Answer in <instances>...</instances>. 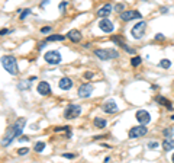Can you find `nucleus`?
Listing matches in <instances>:
<instances>
[{"instance_id":"nucleus-1","label":"nucleus","mask_w":174,"mask_h":163,"mask_svg":"<svg viewBox=\"0 0 174 163\" xmlns=\"http://www.w3.org/2000/svg\"><path fill=\"white\" fill-rule=\"evenodd\" d=\"M25 124H26V119L25 118H19L16 121V122L13 124V125H10L9 128H7V131H6L5 137H3V141H2V146H9L12 141L15 140L16 137H19V135L22 134V131H23V127H25Z\"/></svg>"},{"instance_id":"nucleus-2","label":"nucleus","mask_w":174,"mask_h":163,"mask_svg":"<svg viewBox=\"0 0 174 163\" xmlns=\"http://www.w3.org/2000/svg\"><path fill=\"white\" fill-rule=\"evenodd\" d=\"M2 66H3V68H5L9 74H12V76L17 74V72H19L16 58H15L13 56H3L2 57Z\"/></svg>"},{"instance_id":"nucleus-3","label":"nucleus","mask_w":174,"mask_h":163,"mask_svg":"<svg viewBox=\"0 0 174 163\" xmlns=\"http://www.w3.org/2000/svg\"><path fill=\"white\" fill-rule=\"evenodd\" d=\"M147 29V22H138L136 25H134V28L130 29V37L134 40H141Z\"/></svg>"},{"instance_id":"nucleus-4","label":"nucleus","mask_w":174,"mask_h":163,"mask_svg":"<svg viewBox=\"0 0 174 163\" xmlns=\"http://www.w3.org/2000/svg\"><path fill=\"white\" fill-rule=\"evenodd\" d=\"M80 112H81V108L78 107V105H76V103H70V105H67V108H65V111H64V118L74 119L80 115Z\"/></svg>"},{"instance_id":"nucleus-5","label":"nucleus","mask_w":174,"mask_h":163,"mask_svg":"<svg viewBox=\"0 0 174 163\" xmlns=\"http://www.w3.org/2000/svg\"><path fill=\"white\" fill-rule=\"evenodd\" d=\"M94 54L100 60H109V58H118L119 52L115 50H94Z\"/></svg>"},{"instance_id":"nucleus-6","label":"nucleus","mask_w":174,"mask_h":163,"mask_svg":"<svg viewBox=\"0 0 174 163\" xmlns=\"http://www.w3.org/2000/svg\"><path fill=\"white\" fill-rule=\"evenodd\" d=\"M147 133H148V128L145 127V124L138 125V127H132L129 130V138H139V137H144Z\"/></svg>"},{"instance_id":"nucleus-7","label":"nucleus","mask_w":174,"mask_h":163,"mask_svg":"<svg viewBox=\"0 0 174 163\" xmlns=\"http://www.w3.org/2000/svg\"><path fill=\"white\" fill-rule=\"evenodd\" d=\"M44 58H45V61L48 63V64H60L61 63V56H60V52L58 51H48L45 56H44Z\"/></svg>"},{"instance_id":"nucleus-8","label":"nucleus","mask_w":174,"mask_h":163,"mask_svg":"<svg viewBox=\"0 0 174 163\" xmlns=\"http://www.w3.org/2000/svg\"><path fill=\"white\" fill-rule=\"evenodd\" d=\"M142 15L141 12L138 10H125V12H120V19L123 22H129L132 19H141Z\"/></svg>"},{"instance_id":"nucleus-9","label":"nucleus","mask_w":174,"mask_h":163,"mask_svg":"<svg viewBox=\"0 0 174 163\" xmlns=\"http://www.w3.org/2000/svg\"><path fill=\"white\" fill-rule=\"evenodd\" d=\"M92 92H93V86L90 83H83L78 90H77V95L78 98H83V99H86L89 96H92Z\"/></svg>"},{"instance_id":"nucleus-10","label":"nucleus","mask_w":174,"mask_h":163,"mask_svg":"<svg viewBox=\"0 0 174 163\" xmlns=\"http://www.w3.org/2000/svg\"><path fill=\"white\" fill-rule=\"evenodd\" d=\"M99 28L102 29L103 32H108V34H110V32H113L115 25H113V22H112L110 19H108V17H103L102 21H99Z\"/></svg>"},{"instance_id":"nucleus-11","label":"nucleus","mask_w":174,"mask_h":163,"mask_svg":"<svg viewBox=\"0 0 174 163\" xmlns=\"http://www.w3.org/2000/svg\"><path fill=\"white\" fill-rule=\"evenodd\" d=\"M135 118L141 124H145V125H147V124L151 121V115H149V112L145 111V109H139V111H136Z\"/></svg>"},{"instance_id":"nucleus-12","label":"nucleus","mask_w":174,"mask_h":163,"mask_svg":"<svg viewBox=\"0 0 174 163\" xmlns=\"http://www.w3.org/2000/svg\"><path fill=\"white\" fill-rule=\"evenodd\" d=\"M102 109H103L106 114H113L118 111V105H116V102H115L113 99H108V101L102 105Z\"/></svg>"},{"instance_id":"nucleus-13","label":"nucleus","mask_w":174,"mask_h":163,"mask_svg":"<svg viewBox=\"0 0 174 163\" xmlns=\"http://www.w3.org/2000/svg\"><path fill=\"white\" fill-rule=\"evenodd\" d=\"M36 90H38V93L41 96H47L51 93V86H49L48 82H39Z\"/></svg>"},{"instance_id":"nucleus-14","label":"nucleus","mask_w":174,"mask_h":163,"mask_svg":"<svg viewBox=\"0 0 174 163\" xmlns=\"http://www.w3.org/2000/svg\"><path fill=\"white\" fill-rule=\"evenodd\" d=\"M113 10V6L110 5V3H108V5L102 6L100 9L97 10V16L99 17H108L109 15H110V12Z\"/></svg>"},{"instance_id":"nucleus-15","label":"nucleus","mask_w":174,"mask_h":163,"mask_svg":"<svg viewBox=\"0 0 174 163\" xmlns=\"http://www.w3.org/2000/svg\"><path fill=\"white\" fill-rule=\"evenodd\" d=\"M58 86H60V89L62 90H68L73 87V80L70 77H62V79L58 82Z\"/></svg>"},{"instance_id":"nucleus-16","label":"nucleus","mask_w":174,"mask_h":163,"mask_svg":"<svg viewBox=\"0 0 174 163\" xmlns=\"http://www.w3.org/2000/svg\"><path fill=\"white\" fill-rule=\"evenodd\" d=\"M67 37H68L73 42H80V41H81V34H80V31H77V29L70 31V32L67 34Z\"/></svg>"},{"instance_id":"nucleus-17","label":"nucleus","mask_w":174,"mask_h":163,"mask_svg":"<svg viewBox=\"0 0 174 163\" xmlns=\"http://www.w3.org/2000/svg\"><path fill=\"white\" fill-rule=\"evenodd\" d=\"M163 149L165 150V152L173 150L174 149V140H171V138H165V140L163 141Z\"/></svg>"},{"instance_id":"nucleus-18","label":"nucleus","mask_w":174,"mask_h":163,"mask_svg":"<svg viewBox=\"0 0 174 163\" xmlns=\"http://www.w3.org/2000/svg\"><path fill=\"white\" fill-rule=\"evenodd\" d=\"M157 102H160L161 105H164V107H167L168 109H173V105H171V102L168 101V99H165L164 96H157Z\"/></svg>"},{"instance_id":"nucleus-19","label":"nucleus","mask_w":174,"mask_h":163,"mask_svg":"<svg viewBox=\"0 0 174 163\" xmlns=\"http://www.w3.org/2000/svg\"><path fill=\"white\" fill-rule=\"evenodd\" d=\"M31 82H32L31 79L21 82V83L17 84V89H19V90H26V89H29V87H31Z\"/></svg>"},{"instance_id":"nucleus-20","label":"nucleus","mask_w":174,"mask_h":163,"mask_svg":"<svg viewBox=\"0 0 174 163\" xmlns=\"http://www.w3.org/2000/svg\"><path fill=\"white\" fill-rule=\"evenodd\" d=\"M106 119H103V118H94V127L96 128H104L106 127Z\"/></svg>"},{"instance_id":"nucleus-21","label":"nucleus","mask_w":174,"mask_h":163,"mask_svg":"<svg viewBox=\"0 0 174 163\" xmlns=\"http://www.w3.org/2000/svg\"><path fill=\"white\" fill-rule=\"evenodd\" d=\"M44 149H45V143H44V141H38V143H35V146H33V150L36 153L44 152Z\"/></svg>"},{"instance_id":"nucleus-22","label":"nucleus","mask_w":174,"mask_h":163,"mask_svg":"<svg viewBox=\"0 0 174 163\" xmlns=\"http://www.w3.org/2000/svg\"><path fill=\"white\" fill-rule=\"evenodd\" d=\"M64 40H65L64 35H49L47 38V41H64Z\"/></svg>"},{"instance_id":"nucleus-23","label":"nucleus","mask_w":174,"mask_h":163,"mask_svg":"<svg viewBox=\"0 0 174 163\" xmlns=\"http://www.w3.org/2000/svg\"><path fill=\"white\" fill-rule=\"evenodd\" d=\"M160 66H161L163 68H170V67H171V61L167 60V58H163V60L160 61Z\"/></svg>"},{"instance_id":"nucleus-24","label":"nucleus","mask_w":174,"mask_h":163,"mask_svg":"<svg viewBox=\"0 0 174 163\" xmlns=\"http://www.w3.org/2000/svg\"><path fill=\"white\" fill-rule=\"evenodd\" d=\"M141 61H142V58L136 56V57H134V58L130 60V64H132L134 67H136V66H139V64H141Z\"/></svg>"},{"instance_id":"nucleus-25","label":"nucleus","mask_w":174,"mask_h":163,"mask_svg":"<svg viewBox=\"0 0 174 163\" xmlns=\"http://www.w3.org/2000/svg\"><path fill=\"white\" fill-rule=\"evenodd\" d=\"M163 134L165 138H171V135H173V128H165L163 131Z\"/></svg>"},{"instance_id":"nucleus-26","label":"nucleus","mask_w":174,"mask_h":163,"mask_svg":"<svg viewBox=\"0 0 174 163\" xmlns=\"http://www.w3.org/2000/svg\"><path fill=\"white\" fill-rule=\"evenodd\" d=\"M120 47H122V48H123L125 51L130 52V54H135V50H134V48H130V47H128V45H126L125 42H122V44H120Z\"/></svg>"},{"instance_id":"nucleus-27","label":"nucleus","mask_w":174,"mask_h":163,"mask_svg":"<svg viewBox=\"0 0 174 163\" xmlns=\"http://www.w3.org/2000/svg\"><path fill=\"white\" fill-rule=\"evenodd\" d=\"M28 153H29V149H28V147H22V149L17 150V154H21V156H25Z\"/></svg>"},{"instance_id":"nucleus-28","label":"nucleus","mask_w":174,"mask_h":163,"mask_svg":"<svg viewBox=\"0 0 174 163\" xmlns=\"http://www.w3.org/2000/svg\"><path fill=\"white\" fill-rule=\"evenodd\" d=\"M29 13H31V9H23V12L21 13V21H23V19H25Z\"/></svg>"},{"instance_id":"nucleus-29","label":"nucleus","mask_w":174,"mask_h":163,"mask_svg":"<svg viewBox=\"0 0 174 163\" xmlns=\"http://www.w3.org/2000/svg\"><path fill=\"white\" fill-rule=\"evenodd\" d=\"M113 9H115V10H116V12H122V10H123V9H125V6H123V3H118V5L115 6Z\"/></svg>"},{"instance_id":"nucleus-30","label":"nucleus","mask_w":174,"mask_h":163,"mask_svg":"<svg viewBox=\"0 0 174 163\" xmlns=\"http://www.w3.org/2000/svg\"><path fill=\"white\" fill-rule=\"evenodd\" d=\"M158 147V141H149L148 143V149H157Z\"/></svg>"},{"instance_id":"nucleus-31","label":"nucleus","mask_w":174,"mask_h":163,"mask_svg":"<svg viewBox=\"0 0 174 163\" xmlns=\"http://www.w3.org/2000/svg\"><path fill=\"white\" fill-rule=\"evenodd\" d=\"M65 7H67V2H61L60 5H58V9H60V12H64Z\"/></svg>"},{"instance_id":"nucleus-32","label":"nucleus","mask_w":174,"mask_h":163,"mask_svg":"<svg viewBox=\"0 0 174 163\" xmlns=\"http://www.w3.org/2000/svg\"><path fill=\"white\" fill-rule=\"evenodd\" d=\"M47 32H51V26H44V28H41V34H47Z\"/></svg>"},{"instance_id":"nucleus-33","label":"nucleus","mask_w":174,"mask_h":163,"mask_svg":"<svg viewBox=\"0 0 174 163\" xmlns=\"http://www.w3.org/2000/svg\"><path fill=\"white\" fill-rule=\"evenodd\" d=\"M62 157H65V159H74L76 156H74V154H71V153H64V154H62Z\"/></svg>"},{"instance_id":"nucleus-34","label":"nucleus","mask_w":174,"mask_h":163,"mask_svg":"<svg viewBox=\"0 0 174 163\" xmlns=\"http://www.w3.org/2000/svg\"><path fill=\"white\" fill-rule=\"evenodd\" d=\"M9 32H12L10 29H2V32H0V35H7Z\"/></svg>"},{"instance_id":"nucleus-35","label":"nucleus","mask_w":174,"mask_h":163,"mask_svg":"<svg viewBox=\"0 0 174 163\" xmlns=\"http://www.w3.org/2000/svg\"><path fill=\"white\" fill-rule=\"evenodd\" d=\"M84 77H86V79H92L93 73H84Z\"/></svg>"},{"instance_id":"nucleus-36","label":"nucleus","mask_w":174,"mask_h":163,"mask_svg":"<svg viewBox=\"0 0 174 163\" xmlns=\"http://www.w3.org/2000/svg\"><path fill=\"white\" fill-rule=\"evenodd\" d=\"M155 40H164V35L157 34V35H155Z\"/></svg>"},{"instance_id":"nucleus-37","label":"nucleus","mask_w":174,"mask_h":163,"mask_svg":"<svg viewBox=\"0 0 174 163\" xmlns=\"http://www.w3.org/2000/svg\"><path fill=\"white\" fill-rule=\"evenodd\" d=\"M45 48V42H41V44L38 45V50H44Z\"/></svg>"},{"instance_id":"nucleus-38","label":"nucleus","mask_w":174,"mask_h":163,"mask_svg":"<svg viewBox=\"0 0 174 163\" xmlns=\"http://www.w3.org/2000/svg\"><path fill=\"white\" fill-rule=\"evenodd\" d=\"M19 140H22V141H29V137H25V135H23V137H21Z\"/></svg>"},{"instance_id":"nucleus-39","label":"nucleus","mask_w":174,"mask_h":163,"mask_svg":"<svg viewBox=\"0 0 174 163\" xmlns=\"http://www.w3.org/2000/svg\"><path fill=\"white\" fill-rule=\"evenodd\" d=\"M167 12H168L167 7H161V13H167Z\"/></svg>"},{"instance_id":"nucleus-40","label":"nucleus","mask_w":174,"mask_h":163,"mask_svg":"<svg viewBox=\"0 0 174 163\" xmlns=\"http://www.w3.org/2000/svg\"><path fill=\"white\" fill-rule=\"evenodd\" d=\"M48 2H49V0H44V2H42V5H41V6H45L47 3H48Z\"/></svg>"},{"instance_id":"nucleus-41","label":"nucleus","mask_w":174,"mask_h":163,"mask_svg":"<svg viewBox=\"0 0 174 163\" xmlns=\"http://www.w3.org/2000/svg\"><path fill=\"white\" fill-rule=\"evenodd\" d=\"M171 160H173V162H174V154H173V156H171Z\"/></svg>"}]
</instances>
